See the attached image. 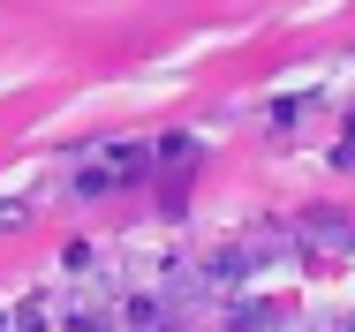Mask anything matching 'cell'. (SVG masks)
Segmentation results:
<instances>
[{
	"label": "cell",
	"mask_w": 355,
	"mask_h": 332,
	"mask_svg": "<svg viewBox=\"0 0 355 332\" xmlns=\"http://www.w3.org/2000/svg\"><path fill=\"white\" fill-rule=\"evenodd\" d=\"M144 174V151H106V159H91L83 174H76V197H114L121 182H137Z\"/></svg>",
	"instance_id": "obj_1"
},
{
	"label": "cell",
	"mask_w": 355,
	"mask_h": 332,
	"mask_svg": "<svg viewBox=\"0 0 355 332\" xmlns=\"http://www.w3.org/2000/svg\"><path fill=\"white\" fill-rule=\"evenodd\" d=\"M234 332H272V310H265V302H242V310H234Z\"/></svg>",
	"instance_id": "obj_2"
},
{
	"label": "cell",
	"mask_w": 355,
	"mask_h": 332,
	"mask_svg": "<svg viewBox=\"0 0 355 332\" xmlns=\"http://www.w3.org/2000/svg\"><path fill=\"white\" fill-rule=\"evenodd\" d=\"M15 332H53V325H46V310H23V325H15Z\"/></svg>",
	"instance_id": "obj_3"
},
{
	"label": "cell",
	"mask_w": 355,
	"mask_h": 332,
	"mask_svg": "<svg viewBox=\"0 0 355 332\" xmlns=\"http://www.w3.org/2000/svg\"><path fill=\"white\" fill-rule=\"evenodd\" d=\"M333 166H355V129H348V143H340V151H333Z\"/></svg>",
	"instance_id": "obj_4"
},
{
	"label": "cell",
	"mask_w": 355,
	"mask_h": 332,
	"mask_svg": "<svg viewBox=\"0 0 355 332\" xmlns=\"http://www.w3.org/2000/svg\"><path fill=\"white\" fill-rule=\"evenodd\" d=\"M23 211H31V204H0V227H15V219H23Z\"/></svg>",
	"instance_id": "obj_5"
},
{
	"label": "cell",
	"mask_w": 355,
	"mask_h": 332,
	"mask_svg": "<svg viewBox=\"0 0 355 332\" xmlns=\"http://www.w3.org/2000/svg\"><path fill=\"white\" fill-rule=\"evenodd\" d=\"M0 332H8V310H0Z\"/></svg>",
	"instance_id": "obj_6"
}]
</instances>
